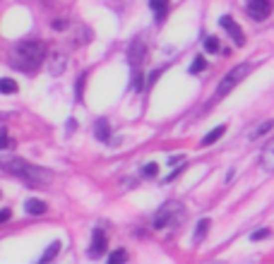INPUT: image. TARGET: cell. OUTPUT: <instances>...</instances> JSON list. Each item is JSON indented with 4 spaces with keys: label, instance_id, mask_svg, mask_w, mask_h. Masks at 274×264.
<instances>
[{
    "label": "cell",
    "instance_id": "cell-8",
    "mask_svg": "<svg viewBox=\"0 0 274 264\" xmlns=\"http://www.w3.org/2000/svg\"><path fill=\"white\" fill-rule=\"evenodd\" d=\"M106 245H109V240H106V233L101 231V228H96L94 231V240H92V245H89V257H101L104 252H106Z\"/></svg>",
    "mask_w": 274,
    "mask_h": 264
},
{
    "label": "cell",
    "instance_id": "cell-6",
    "mask_svg": "<svg viewBox=\"0 0 274 264\" xmlns=\"http://www.w3.org/2000/svg\"><path fill=\"white\" fill-rule=\"evenodd\" d=\"M144 53H147V43H144V39H135V41L128 46V63H130L133 68H139L142 60H144Z\"/></svg>",
    "mask_w": 274,
    "mask_h": 264
},
{
    "label": "cell",
    "instance_id": "cell-23",
    "mask_svg": "<svg viewBox=\"0 0 274 264\" xmlns=\"http://www.w3.org/2000/svg\"><path fill=\"white\" fill-rule=\"evenodd\" d=\"M84 82H87V72H82V77L77 80V101H82V89H84Z\"/></svg>",
    "mask_w": 274,
    "mask_h": 264
},
{
    "label": "cell",
    "instance_id": "cell-26",
    "mask_svg": "<svg viewBox=\"0 0 274 264\" xmlns=\"http://www.w3.org/2000/svg\"><path fill=\"white\" fill-rule=\"evenodd\" d=\"M10 216H12V214H10V209H2V211H0V223L10 221Z\"/></svg>",
    "mask_w": 274,
    "mask_h": 264
},
{
    "label": "cell",
    "instance_id": "cell-15",
    "mask_svg": "<svg viewBox=\"0 0 274 264\" xmlns=\"http://www.w3.org/2000/svg\"><path fill=\"white\" fill-rule=\"evenodd\" d=\"M224 132H226V125H219V127H214V130H212V132H209V135H205V139H202V144H214V142H217V139L221 137V135H224Z\"/></svg>",
    "mask_w": 274,
    "mask_h": 264
},
{
    "label": "cell",
    "instance_id": "cell-12",
    "mask_svg": "<svg viewBox=\"0 0 274 264\" xmlns=\"http://www.w3.org/2000/svg\"><path fill=\"white\" fill-rule=\"evenodd\" d=\"M24 209H27V214H46L48 204H46V202H41V199H27Z\"/></svg>",
    "mask_w": 274,
    "mask_h": 264
},
{
    "label": "cell",
    "instance_id": "cell-5",
    "mask_svg": "<svg viewBox=\"0 0 274 264\" xmlns=\"http://www.w3.org/2000/svg\"><path fill=\"white\" fill-rule=\"evenodd\" d=\"M248 12L258 22L267 19L270 12H272V0H248Z\"/></svg>",
    "mask_w": 274,
    "mask_h": 264
},
{
    "label": "cell",
    "instance_id": "cell-9",
    "mask_svg": "<svg viewBox=\"0 0 274 264\" xmlns=\"http://www.w3.org/2000/svg\"><path fill=\"white\" fill-rule=\"evenodd\" d=\"M94 135H96V139H101V142H109L111 139V125L106 118H99V120H96Z\"/></svg>",
    "mask_w": 274,
    "mask_h": 264
},
{
    "label": "cell",
    "instance_id": "cell-22",
    "mask_svg": "<svg viewBox=\"0 0 274 264\" xmlns=\"http://www.w3.org/2000/svg\"><path fill=\"white\" fill-rule=\"evenodd\" d=\"M0 149H10V137L5 127H0Z\"/></svg>",
    "mask_w": 274,
    "mask_h": 264
},
{
    "label": "cell",
    "instance_id": "cell-4",
    "mask_svg": "<svg viewBox=\"0 0 274 264\" xmlns=\"http://www.w3.org/2000/svg\"><path fill=\"white\" fill-rule=\"evenodd\" d=\"M248 72H250V65H248V63H246V65L233 68L231 72H229V75H226V77L219 82V87H217V94H214V98H212V101H219V98H224L226 94H231V89H233V87H238V84L246 80Z\"/></svg>",
    "mask_w": 274,
    "mask_h": 264
},
{
    "label": "cell",
    "instance_id": "cell-19",
    "mask_svg": "<svg viewBox=\"0 0 274 264\" xmlns=\"http://www.w3.org/2000/svg\"><path fill=\"white\" fill-rule=\"evenodd\" d=\"M125 260H128V252H125V250H113V252L109 255V262H111V264L125 262Z\"/></svg>",
    "mask_w": 274,
    "mask_h": 264
},
{
    "label": "cell",
    "instance_id": "cell-7",
    "mask_svg": "<svg viewBox=\"0 0 274 264\" xmlns=\"http://www.w3.org/2000/svg\"><path fill=\"white\" fill-rule=\"evenodd\" d=\"M219 24H221L224 29H226L229 34H231V39L236 41V46H243V43H246V36H243L241 27H238V24L233 22V17H231V14H224V17L219 19Z\"/></svg>",
    "mask_w": 274,
    "mask_h": 264
},
{
    "label": "cell",
    "instance_id": "cell-18",
    "mask_svg": "<svg viewBox=\"0 0 274 264\" xmlns=\"http://www.w3.org/2000/svg\"><path fill=\"white\" fill-rule=\"evenodd\" d=\"M272 127H274V120H265L262 125H258L255 130H253V132H250V139L260 137V135H265V132H267V130H272Z\"/></svg>",
    "mask_w": 274,
    "mask_h": 264
},
{
    "label": "cell",
    "instance_id": "cell-17",
    "mask_svg": "<svg viewBox=\"0 0 274 264\" xmlns=\"http://www.w3.org/2000/svg\"><path fill=\"white\" fill-rule=\"evenodd\" d=\"M205 68H207V60L202 56H197L195 60H192V65H190V70H188V72H190V75H200Z\"/></svg>",
    "mask_w": 274,
    "mask_h": 264
},
{
    "label": "cell",
    "instance_id": "cell-16",
    "mask_svg": "<svg viewBox=\"0 0 274 264\" xmlns=\"http://www.w3.org/2000/svg\"><path fill=\"white\" fill-rule=\"evenodd\" d=\"M209 226H212V223H209V219H202V221L197 223V228H195V243H200V240L207 236Z\"/></svg>",
    "mask_w": 274,
    "mask_h": 264
},
{
    "label": "cell",
    "instance_id": "cell-14",
    "mask_svg": "<svg viewBox=\"0 0 274 264\" xmlns=\"http://www.w3.org/2000/svg\"><path fill=\"white\" fill-rule=\"evenodd\" d=\"M17 91H19V87H17L14 80H10V77L0 80V94H17Z\"/></svg>",
    "mask_w": 274,
    "mask_h": 264
},
{
    "label": "cell",
    "instance_id": "cell-3",
    "mask_svg": "<svg viewBox=\"0 0 274 264\" xmlns=\"http://www.w3.org/2000/svg\"><path fill=\"white\" fill-rule=\"evenodd\" d=\"M183 216H185V211L180 207V202H166L154 216V228L161 231V228H168V226H178L183 221Z\"/></svg>",
    "mask_w": 274,
    "mask_h": 264
},
{
    "label": "cell",
    "instance_id": "cell-24",
    "mask_svg": "<svg viewBox=\"0 0 274 264\" xmlns=\"http://www.w3.org/2000/svg\"><path fill=\"white\" fill-rule=\"evenodd\" d=\"M156 173H159V166H156V164H147V166H144V176H147V178H154Z\"/></svg>",
    "mask_w": 274,
    "mask_h": 264
},
{
    "label": "cell",
    "instance_id": "cell-25",
    "mask_svg": "<svg viewBox=\"0 0 274 264\" xmlns=\"http://www.w3.org/2000/svg\"><path fill=\"white\" fill-rule=\"evenodd\" d=\"M250 238H253V240H265V238H270V228H260V231H255Z\"/></svg>",
    "mask_w": 274,
    "mask_h": 264
},
{
    "label": "cell",
    "instance_id": "cell-27",
    "mask_svg": "<svg viewBox=\"0 0 274 264\" xmlns=\"http://www.w3.org/2000/svg\"><path fill=\"white\" fill-rule=\"evenodd\" d=\"M53 27L55 29H65L68 27V22H65V19H58V22H53Z\"/></svg>",
    "mask_w": 274,
    "mask_h": 264
},
{
    "label": "cell",
    "instance_id": "cell-11",
    "mask_svg": "<svg viewBox=\"0 0 274 264\" xmlns=\"http://www.w3.org/2000/svg\"><path fill=\"white\" fill-rule=\"evenodd\" d=\"M149 7L156 12V22H164L166 7H168V0H149Z\"/></svg>",
    "mask_w": 274,
    "mask_h": 264
},
{
    "label": "cell",
    "instance_id": "cell-2",
    "mask_svg": "<svg viewBox=\"0 0 274 264\" xmlns=\"http://www.w3.org/2000/svg\"><path fill=\"white\" fill-rule=\"evenodd\" d=\"M0 166L5 168L7 173H12V176H17V178H22V180H27V182H46L51 176L46 173V171H41V168H36V166H31V164H27L24 159H0Z\"/></svg>",
    "mask_w": 274,
    "mask_h": 264
},
{
    "label": "cell",
    "instance_id": "cell-13",
    "mask_svg": "<svg viewBox=\"0 0 274 264\" xmlns=\"http://www.w3.org/2000/svg\"><path fill=\"white\" fill-rule=\"evenodd\" d=\"M58 252H60V243H58V240H55V243H51V245H48V248H46V252H43V255H41V260H39V262H41V264L51 262V260H53V257H58Z\"/></svg>",
    "mask_w": 274,
    "mask_h": 264
},
{
    "label": "cell",
    "instance_id": "cell-1",
    "mask_svg": "<svg viewBox=\"0 0 274 264\" xmlns=\"http://www.w3.org/2000/svg\"><path fill=\"white\" fill-rule=\"evenodd\" d=\"M43 58H46V46H43V41L29 39V41H19L12 51H10V65L17 68L19 72H24V75H31V72L43 63Z\"/></svg>",
    "mask_w": 274,
    "mask_h": 264
},
{
    "label": "cell",
    "instance_id": "cell-20",
    "mask_svg": "<svg viewBox=\"0 0 274 264\" xmlns=\"http://www.w3.org/2000/svg\"><path fill=\"white\" fill-rule=\"evenodd\" d=\"M205 48L209 51V53H217L221 46H219V39H214V36H207L205 39Z\"/></svg>",
    "mask_w": 274,
    "mask_h": 264
},
{
    "label": "cell",
    "instance_id": "cell-10",
    "mask_svg": "<svg viewBox=\"0 0 274 264\" xmlns=\"http://www.w3.org/2000/svg\"><path fill=\"white\" fill-rule=\"evenodd\" d=\"M260 161H262V168H265V171H274V139L262 149Z\"/></svg>",
    "mask_w": 274,
    "mask_h": 264
},
{
    "label": "cell",
    "instance_id": "cell-21",
    "mask_svg": "<svg viewBox=\"0 0 274 264\" xmlns=\"http://www.w3.org/2000/svg\"><path fill=\"white\" fill-rule=\"evenodd\" d=\"M142 89V72L135 68V72H133V91H139Z\"/></svg>",
    "mask_w": 274,
    "mask_h": 264
}]
</instances>
